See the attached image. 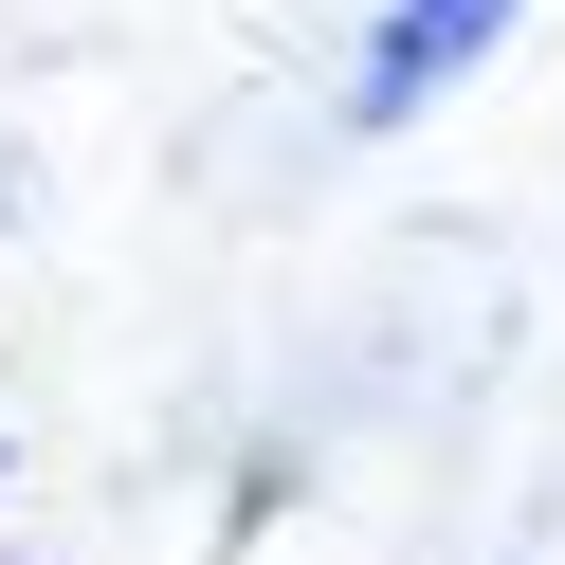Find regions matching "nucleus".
Returning <instances> with one entry per match:
<instances>
[{
    "mask_svg": "<svg viewBox=\"0 0 565 565\" xmlns=\"http://www.w3.org/2000/svg\"><path fill=\"white\" fill-rule=\"evenodd\" d=\"M492 38H511V0H383V38H365V92H347V110H365V128H402L419 92H438V74H475Z\"/></svg>",
    "mask_w": 565,
    "mask_h": 565,
    "instance_id": "f257e3e1",
    "label": "nucleus"
}]
</instances>
